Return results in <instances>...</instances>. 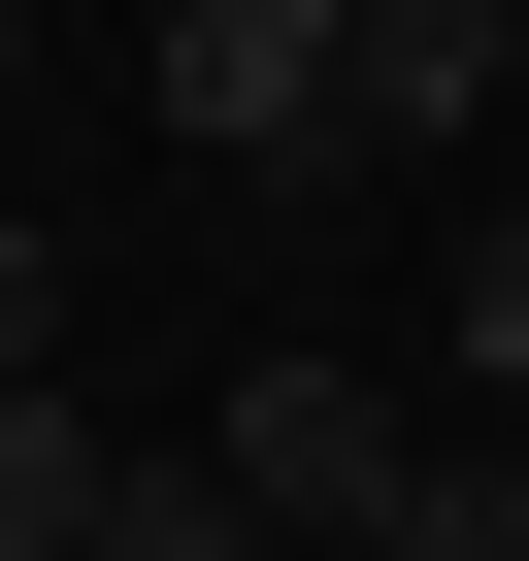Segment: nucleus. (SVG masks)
<instances>
[{"instance_id": "6e6552de", "label": "nucleus", "mask_w": 529, "mask_h": 561, "mask_svg": "<svg viewBox=\"0 0 529 561\" xmlns=\"http://www.w3.org/2000/svg\"><path fill=\"white\" fill-rule=\"evenodd\" d=\"M0 364H67V264H34V231H0Z\"/></svg>"}, {"instance_id": "7ed1b4c3", "label": "nucleus", "mask_w": 529, "mask_h": 561, "mask_svg": "<svg viewBox=\"0 0 529 561\" xmlns=\"http://www.w3.org/2000/svg\"><path fill=\"white\" fill-rule=\"evenodd\" d=\"M331 34H364V133H463V100L529 67V0H331Z\"/></svg>"}, {"instance_id": "f257e3e1", "label": "nucleus", "mask_w": 529, "mask_h": 561, "mask_svg": "<svg viewBox=\"0 0 529 561\" xmlns=\"http://www.w3.org/2000/svg\"><path fill=\"white\" fill-rule=\"evenodd\" d=\"M199 430H232V495H264V528H331V561H364V528H397V462H430V430H397V364H331V331H264Z\"/></svg>"}, {"instance_id": "f03ea898", "label": "nucleus", "mask_w": 529, "mask_h": 561, "mask_svg": "<svg viewBox=\"0 0 529 561\" xmlns=\"http://www.w3.org/2000/svg\"><path fill=\"white\" fill-rule=\"evenodd\" d=\"M166 133L199 165H331L364 133V34H331V0H166Z\"/></svg>"}, {"instance_id": "20e7f679", "label": "nucleus", "mask_w": 529, "mask_h": 561, "mask_svg": "<svg viewBox=\"0 0 529 561\" xmlns=\"http://www.w3.org/2000/svg\"><path fill=\"white\" fill-rule=\"evenodd\" d=\"M100 495H133V430H67V364H0V561H100Z\"/></svg>"}, {"instance_id": "423d86ee", "label": "nucleus", "mask_w": 529, "mask_h": 561, "mask_svg": "<svg viewBox=\"0 0 529 561\" xmlns=\"http://www.w3.org/2000/svg\"><path fill=\"white\" fill-rule=\"evenodd\" d=\"M100 561H299V528H264V495H232V430H199V462H133V495H100Z\"/></svg>"}, {"instance_id": "39448f33", "label": "nucleus", "mask_w": 529, "mask_h": 561, "mask_svg": "<svg viewBox=\"0 0 529 561\" xmlns=\"http://www.w3.org/2000/svg\"><path fill=\"white\" fill-rule=\"evenodd\" d=\"M364 561H529V430H430V462H397V528H364Z\"/></svg>"}, {"instance_id": "0eeeda50", "label": "nucleus", "mask_w": 529, "mask_h": 561, "mask_svg": "<svg viewBox=\"0 0 529 561\" xmlns=\"http://www.w3.org/2000/svg\"><path fill=\"white\" fill-rule=\"evenodd\" d=\"M463 397H529V231H463Z\"/></svg>"}]
</instances>
